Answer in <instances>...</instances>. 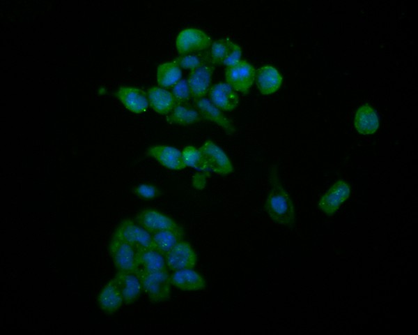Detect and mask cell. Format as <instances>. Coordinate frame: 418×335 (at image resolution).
<instances>
[{
    "label": "cell",
    "mask_w": 418,
    "mask_h": 335,
    "mask_svg": "<svg viewBox=\"0 0 418 335\" xmlns=\"http://www.w3.org/2000/svg\"><path fill=\"white\" fill-rule=\"evenodd\" d=\"M270 190L264 204L269 217L277 224L294 228L295 214L293 202L282 186L277 168L272 167L269 172Z\"/></svg>",
    "instance_id": "cell-1"
},
{
    "label": "cell",
    "mask_w": 418,
    "mask_h": 335,
    "mask_svg": "<svg viewBox=\"0 0 418 335\" xmlns=\"http://www.w3.org/2000/svg\"><path fill=\"white\" fill-rule=\"evenodd\" d=\"M142 290L153 303H160L167 300L171 295V281L169 269L146 272L137 269Z\"/></svg>",
    "instance_id": "cell-2"
},
{
    "label": "cell",
    "mask_w": 418,
    "mask_h": 335,
    "mask_svg": "<svg viewBox=\"0 0 418 335\" xmlns=\"http://www.w3.org/2000/svg\"><path fill=\"white\" fill-rule=\"evenodd\" d=\"M108 252L118 271L136 272V249L132 244L113 236Z\"/></svg>",
    "instance_id": "cell-3"
},
{
    "label": "cell",
    "mask_w": 418,
    "mask_h": 335,
    "mask_svg": "<svg viewBox=\"0 0 418 335\" xmlns=\"http://www.w3.org/2000/svg\"><path fill=\"white\" fill-rule=\"evenodd\" d=\"M256 70L245 59H241L225 70L226 82L235 91L247 94L255 80Z\"/></svg>",
    "instance_id": "cell-4"
},
{
    "label": "cell",
    "mask_w": 418,
    "mask_h": 335,
    "mask_svg": "<svg viewBox=\"0 0 418 335\" xmlns=\"http://www.w3.org/2000/svg\"><path fill=\"white\" fill-rule=\"evenodd\" d=\"M211 45V38L197 28L182 30L176 40V47L180 56L203 51Z\"/></svg>",
    "instance_id": "cell-5"
},
{
    "label": "cell",
    "mask_w": 418,
    "mask_h": 335,
    "mask_svg": "<svg viewBox=\"0 0 418 335\" xmlns=\"http://www.w3.org/2000/svg\"><path fill=\"white\" fill-rule=\"evenodd\" d=\"M208 171L219 175L233 172V168L226 153L212 140H207L200 147Z\"/></svg>",
    "instance_id": "cell-6"
},
{
    "label": "cell",
    "mask_w": 418,
    "mask_h": 335,
    "mask_svg": "<svg viewBox=\"0 0 418 335\" xmlns=\"http://www.w3.org/2000/svg\"><path fill=\"white\" fill-rule=\"evenodd\" d=\"M113 236L126 241L135 248H155L151 234L130 218H125L118 226Z\"/></svg>",
    "instance_id": "cell-7"
},
{
    "label": "cell",
    "mask_w": 418,
    "mask_h": 335,
    "mask_svg": "<svg viewBox=\"0 0 418 335\" xmlns=\"http://www.w3.org/2000/svg\"><path fill=\"white\" fill-rule=\"evenodd\" d=\"M134 221L150 234L167 229L183 230L173 218L154 209L140 211L136 214Z\"/></svg>",
    "instance_id": "cell-8"
},
{
    "label": "cell",
    "mask_w": 418,
    "mask_h": 335,
    "mask_svg": "<svg viewBox=\"0 0 418 335\" xmlns=\"http://www.w3.org/2000/svg\"><path fill=\"white\" fill-rule=\"evenodd\" d=\"M215 64L208 61L190 70L187 79L193 99H199L208 94Z\"/></svg>",
    "instance_id": "cell-9"
},
{
    "label": "cell",
    "mask_w": 418,
    "mask_h": 335,
    "mask_svg": "<svg viewBox=\"0 0 418 335\" xmlns=\"http://www.w3.org/2000/svg\"><path fill=\"white\" fill-rule=\"evenodd\" d=\"M167 267L169 270L193 268L197 262V255L185 241L177 243L165 255Z\"/></svg>",
    "instance_id": "cell-10"
},
{
    "label": "cell",
    "mask_w": 418,
    "mask_h": 335,
    "mask_svg": "<svg viewBox=\"0 0 418 335\" xmlns=\"http://www.w3.org/2000/svg\"><path fill=\"white\" fill-rule=\"evenodd\" d=\"M350 186L343 179L337 180L320 198L318 208L327 216H332L350 195Z\"/></svg>",
    "instance_id": "cell-11"
},
{
    "label": "cell",
    "mask_w": 418,
    "mask_h": 335,
    "mask_svg": "<svg viewBox=\"0 0 418 335\" xmlns=\"http://www.w3.org/2000/svg\"><path fill=\"white\" fill-rule=\"evenodd\" d=\"M192 104L201 112L204 120L215 123L228 134H233L235 132L236 129L232 121L209 98L203 97L199 99H193Z\"/></svg>",
    "instance_id": "cell-12"
},
{
    "label": "cell",
    "mask_w": 418,
    "mask_h": 335,
    "mask_svg": "<svg viewBox=\"0 0 418 335\" xmlns=\"http://www.w3.org/2000/svg\"><path fill=\"white\" fill-rule=\"evenodd\" d=\"M147 156L155 158L164 168L172 170H181L186 168L183 163L182 151L168 145H154L147 149Z\"/></svg>",
    "instance_id": "cell-13"
},
{
    "label": "cell",
    "mask_w": 418,
    "mask_h": 335,
    "mask_svg": "<svg viewBox=\"0 0 418 335\" xmlns=\"http://www.w3.org/2000/svg\"><path fill=\"white\" fill-rule=\"evenodd\" d=\"M208 95L211 102L223 112L233 111L239 103L237 91L226 82L212 85Z\"/></svg>",
    "instance_id": "cell-14"
},
{
    "label": "cell",
    "mask_w": 418,
    "mask_h": 335,
    "mask_svg": "<svg viewBox=\"0 0 418 335\" xmlns=\"http://www.w3.org/2000/svg\"><path fill=\"white\" fill-rule=\"evenodd\" d=\"M116 96L130 112L135 114L146 112L150 106L147 93L141 89L123 86L116 91Z\"/></svg>",
    "instance_id": "cell-15"
},
{
    "label": "cell",
    "mask_w": 418,
    "mask_h": 335,
    "mask_svg": "<svg viewBox=\"0 0 418 335\" xmlns=\"http://www.w3.org/2000/svg\"><path fill=\"white\" fill-rule=\"evenodd\" d=\"M98 303L101 311L108 315L115 313L123 304L116 278H111L100 290Z\"/></svg>",
    "instance_id": "cell-16"
},
{
    "label": "cell",
    "mask_w": 418,
    "mask_h": 335,
    "mask_svg": "<svg viewBox=\"0 0 418 335\" xmlns=\"http://www.w3.org/2000/svg\"><path fill=\"white\" fill-rule=\"evenodd\" d=\"M135 249L137 270L153 272L167 269L164 255L156 248L138 247Z\"/></svg>",
    "instance_id": "cell-17"
},
{
    "label": "cell",
    "mask_w": 418,
    "mask_h": 335,
    "mask_svg": "<svg viewBox=\"0 0 418 335\" xmlns=\"http://www.w3.org/2000/svg\"><path fill=\"white\" fill-rule=\"evenodd\" d=\"M171 284L184 291H197L205 288L203 277L192 268L173 271L170 274Z\"/></svg>",
    "instance_id": "cell-18"
},
{
    "label": "cell",
    "mask_w": 418,
    "mask_h": 335,
    "mask_svg": "<svg viewBox=\"0 0 418 335\" xmlns=\"http://www.w3.org/2000/svg\"><path fill=\"white\" fill-rule=\"evenodd\" d=\"M123 303L129 305L135 302L140 297L142 287L140 280L134 272L118 271L115 276Z\"/></svg>",
    "instance_id": "cell-19"
},
{
    "label": "cell",
    "mask_w": 418,
    "mask_h": 335,
    "mask_svg": "<svg viewBox=\"0 0 418 335\" xmlns=\"http://www.w3.org/2000/svg\"><path fill=\"white\" fill-rule=\"evenodd\" d=\"M147 96L150 106L162 115L169 114L178 104L170 91L159 86L148 88Z\"/></svg>",
    "instance_id": "cell-20"
},
{
    "label": "cell",
    "mask_w": 418,
    "mask_h": 335,
    "mask_svg": "<svg viewBox=\"0 0 418 335\" xmlns=\"http://www.w3.org/2000/svg\"><path fill=\"white\" fill-rule=\"evenodd\" d=\"M256 85L263 95L276 92L281 87L282 77L279 72L273 66H264L255 73Z\"/></svg>",
    "instance_id": "cell-21"
},
{
    "label": "cell",
    "mask_w": 418,
    "mask_h": 335,
    "mask_svg": "<svg viewBox=\"0 0 418 335\" xmlns=\"http://www.w3.org/2000/svg\"><path fill=\"white\" fill-rule=\"evenodd\" d=\"M170 124L187 126L204 120L201 112L193 104H177L171 112L166 115Z\"/></svg>",
    "instance_id": "cell-22"
},
{
    "label": "cell",
    "mask_w": 418,
    "mask_h": 335,
    "mask_svg": "<svg viewBox=\"0 0 418 335\" xmlns=\"http://www.w3.org/2000/svg\"><path fill=\"white\" fill-rule=\"evenodd\" d=\"M354 124L358 133L363 135L373 134L379 127V119L373 107L369 105H364L358 108Z\"/></svg>",
    "instance_id": "cell-23"
},
{
    "label": "cell",
    "mask_w": 418,
    "mask_h": 335,
    "mask_svg": "<svg viewBox=\"0 0 418 335\" xmlns=\"http://www.w3.org/2000/svg\"><path fill=\"white\" fill-rule=\"evenodd\" d=\"M182 76L181 68L175 60L162 63L157 67V82L160 87L171 88L182 79Z\"/></svg>",
    "instance_id": "cell-24"
},
{
    "label": "cell",
    "mask_w": 418,
    "mask_h": 335,
    "mask_svg": "<svg viewBox=\"0 0 418 335\" xmlns=\"http://www.w3.org/2000/svg\"><path fill=\"white\" fill-rule=\"evenodd\" d=\"M155 248L165 255L177 243L183 240V230L167 229L151 234Z\"/></svg>",
    "instance_id": "cell-25"
},
{
    "label": "cell",
    "mask_w": 418,
    "mask_h": 335,
    "mask_svg": "<svg viewBox=\"0 0 418 335\" xmlns=\"http://www.w3.org/2000/svg\"><path fill=\"white\" fill-rule=\"evenodd\" d=\"M182 156L186 168L190 167L199 170H208L204 157L199 148L192 145L187 146L183 149Z\"/></svg>",
    "instance_id": "cell-26"
},
{
    "label": "cell",
    "mask_w": 418,
    "mask_h": 335,
    "mask_svg": "<svg viewBox=\"0 0 418 335\" xmlns=\"http://www.w3.org/2000/svg\"><path fill=\"white\" fill-rule=\"evenodd\" d=\"M211 60L210 51L203 50L178 57L175 61L180 68L192 70Z\"/></svg>",
    "instance_id": "cell-27"
},
{
    "label": "cell",
    "mask_w": 418,
    "mask_h": 335,
    "mask_svg": "<svg viewBox=\"0 0 418 335\" xmlns=\"http://www.w3.org/2000/svg\"><path fill=\"white\" fill-rule=\"evenodd\" d=\"M171 92L178 104H188L193 100L190 87L185 78H182L173 85Z\"/></svg>",
    "instance_id": "cell-28"
},
{
    "label": "cell",
    "mask_w": 418,
    "mask_h": 335,
    "mask_svg": "<svg viewBox=\"0 0 418 335\" xmlns=\"http://www.w3.org/2000/svg\"><path fill=\"white\" fill-rule=\"evenodd\" d=\"M229 39H218L211 45L210 55L211 61L216 64H222L229 50Z\"/></svg>",
    "instance_id": "cell-29"
},
{
    "label": "cell",
    "mask_w": 418,
    "mask_h": 335,
    "mask_svg": "<svg viewBox=\"0 0 418 335\" xmlns=\"http://www.w3.org/2000/svg\"><path fill=\"white\" fill-rule=\"evenodd\" d=\"M132 191L135 195L144 200H153L162 194L157 186L147 183L139 184L134 186Z\"/></svg>",
    "instance_id": "cell-30"
},
{
    "label": "cell",
    "mask_w": 418,
    "mask_h": 335,
    "mask_svg": "<svg viewBox=\"0 0 418 335\" xmlns=\"http://www.w3.org/2000/svg\"><path fill=\"white\" fill-rule=\"evenodd\" d=\"M241 47L237 43L229 40V50L222 64L227 67L234 65L241 60Z\"/></svg>",
    "instance_id": "cell-31"
}]
</instances>
